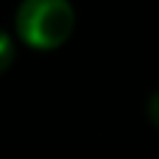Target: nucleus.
Returning a JSON list of instances; mask_svg holds the SVG:
<instances>
[{
  "instance_id": "f257e3e1",
  "label": "nucleus",
  "mask_w": 159,
  "mask_h": 159,
  "mask_svg": "<svg viewBox=\"0 0 159 159\" xmlns=\"http://www.w3.org/2000/svg\"><path fill=\"white\" fill-rule=\"evenodd\" d=\"M14 25L25 45L50 50L73 34L75 8L70 0H22L17 6Z\"/></svg>"
},
{
  "instance_id": "f03ea898",
  "label": "nucleus",
  "mask_w": 159,
  "mask_h": 159,
  "mask_svg": "<svg viewBox=\"0 0 159 159\" xmlns=\"http://www.w3.org/2000/svg\"><path fill=\"white\" fill-rule=\"evenodd\" d=\"M14 39L8 36V31H3L0 28V73L3 70H8V64L14 61Z\"/></svg>"
},
{
  "instance_id": "7ed1b4c3",
  "label": "nucleus",
  "mask_w": 159,
  "mask_h": 159,
  "mask_svg": "<svg viewBox=\"0 0 159 159\" xmlns=\"http://www.w3.org/2000/svg\"><path fill=\"white\" fill-rule=\"evenodd\" d=\"M148 117H151V123L154 126H159V89H154L151 95H148Z\"/></svg>"
}]
</instances>
